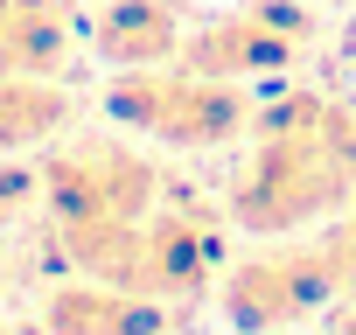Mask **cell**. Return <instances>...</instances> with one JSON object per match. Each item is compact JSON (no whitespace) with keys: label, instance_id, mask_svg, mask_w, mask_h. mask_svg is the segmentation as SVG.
Here are the masks:
<instances>
[{"label":"cell","instance_id":"1","mask_svg":"<svg viewBox=\"0 0 356 335\" xmlns=\"http://www.w3.org/2000/svg\"><path fill=\"white\" fill-rule=\"evenodd\" d=\"M349 203H356V105L321 84H286L280 98L252 105L224 217L252 238H293L335 224Z\"/></svg>","mask_w":356,"mask_h":335},{"label":"cell","instance_id":"2","mask_svg":"<svg viewBox=\"0 0 356 335\" xmlns=\"http://www.w3.org/2000/svg\"><path fill=\"white\" fill-rule=\"evenodd\" d=\"M105 119L133 140H154V147H175V154H210V147H231L245 140L252 126V98L245 84H224V77H203L189 63H147V70H112L105 84Z\"/></svg>","mask_w":356,"mask_h":335},{"label":"cell","instance_id":"3","mask_svg":"<svg viewBox=\"0 0 356 335\" xmlns=\"http://www.w3.org/2000/svg\"><path fill=\"white\" fill-rule=\"evenodd\" d=\"M217 300L238 335H280V328H307L321 307H335L342 272H335L328 238L293 231V238H266L259 252L231 259L217 279Z\"/></svg>","mask_w":356,"mask_h":335},{"label":"cell","instance_id":"4","mask_svg":"<svg viewBox=\"0 0 356 335\" xmlns=\"http://www.w3.org/2000/svg\"><path fill=\"white\" fill-rule=\"evenodd\" d=\"M42 203L56 224H105V217H147L168 182L161 168L133 147V140H112V133H84V140H63L42 147Z\"/></svg>","mask_w":356,"mask_h":335},{"label":"cell","instance_id":"5","mask_svg":"<svg viewBox=\"0 0 356 335\" xmlns=\"http://www.w3.org/2000/svg\"><path fill=\"white\" fill-rule=\"evenodd\" d=\"M314 42H321L314 8H300V0H245V8H224V15H196L182 63L203 77H224V84H259V77L300 70L314 56Z\"/></svg>","mask_w":356,"mask_h":335},{"label":"cell","instance_id":"6","mask_svg":"<svg viewBox=\"0 0 356 335\" xmlns=\"http://www.w3.org/2000/svg\"><path fill=\"white\" fill-rule=\"evenodd\" d=\"M224 265H231L224 259V224L203 203L161 196L140 217V293L182 307V300H203L224 279Z\"/></svg>","mask_w":356,"mask_h":335},{"label":"cell","instance_id":"7","mask_svg":"<svg viewBox=\"0 0 356 335\" xmlns=\"http://www.w3.org/2000/svg\"><path fill=\"white\" fill-rule=\"evenodd\" d=\"M196 15L189 0H105L84 22V49L112 70H147V63H182Z\"/></svg>","mask_w":356,"mask_h":335},{"label":"cell","instance_id":"8","mask_svg":"<svg viewBox=\"0 0 356 335\" xmlns=\"http://www.w3.org/2000/svg\"><path fill=\"white\" fill-rule=\"evenodd\" d=\"M175 328V307L154 300V293H133V286H112V279H56L42 293V335H168Z\"/></svg>","mask_w":356,"mask_h":335},{"label":"cell","instance_id":"9","mask_svg":"<svg viewBox=\"0 0 356 335\" xmlns=\"http://www.w3.org/2000/svg\"><path fill=\"white\" fill-rule=\"evenodd\" d=\"M84 49L77 0H0V77H63Z\"/></svg>","mask_w":356,"mask_h":335},{"label":"cell","instance_id":"10","mask_svg":"<svg viewBox=\"0 0 356 335\" xmlns=\"http://www.w3.org/2000/svg\"><path fill=\"white\" fill-rule=\"evenodd\" d=\"M70 91L56 77H0V154H35L70 126Z\"/></svg>","mask_w":356,"mask_h":335},{"label":"cell","instance_id":"11","mask_svg":"<svg viewBox=\"0 0 356 335\" xmlns=\"http://www.w3.org/2000/svg\"><path fill=\"white\" fill-rule=\"evenodd\" d=\"M321 238H328V252H335V272H342V300H356V203H349L335 224H321Z\"/></svg>","mask_w":356,"mask_h":335},{"label":"cell","instance_id":"12","mask_svg":"<svg viewBox=\"0 0 356 335\" xmlns=\"http://www.w3.org/2000/svg\"><path fill=\"white\" fill-rule=\"evenodd\" d=\"M328 335H356V300H335V321H328Z\"/></svg>","mask_w":356,"mask_h":335},{"label":"cell","instance_id":"13","mask_svg":"<svg viewBox=\"0 0 356 335\" xmlns=\"http://www.w3.org/2000/svg\"><path fill=\"white\" fill-rule=\"evenodd\" d=\"M0 300H8V265H0Z\"/></svg>","mask_w":356,"mask_h":335},{"label":"cell","instance_id":"14","mask_svg":"<svg viewBox=\"0 0 356 335\" xmlns=\"http://www.w3.org/2000/svg\"><path fill=\"white\" fill-rule=\"evenodd\" d=\"M280 335H307V328H280Z\"/></svg>","mask_w":356,"mask_h":335},{"label":"cell","instance_id":"15","mask_svg":"<svg viewBox=\"0 0 356 335\" xmlns=\"http://www.w3.org/2000/svg\"><path fill=\"white\" fill-rule=\"evenodd\" d=\"M0 335H15V328H8V321H0Z\"/></svg>","mask_w":356,"mask_h":335}]
</instances>
